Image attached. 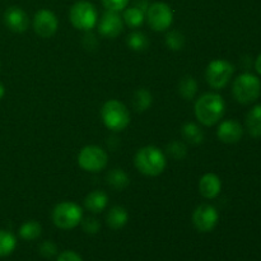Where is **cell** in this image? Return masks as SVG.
Listing matches in <instances>:
<instances>
[{"label": "cell", "mask_w": 261, "mask_h": 261, "mask_svg": "<svg viewBox=\"0 0 261 261\" xmlns=\"http://www.w3.org/2000/svg\"><path fill=\"white\" fill-rule=\"evenodd\" d=\"M195 117L204 126L218 124L226 112V102L218 93L208 92L199 97L194 106Z\"/></svg>", "instance_id": "1"}, {"label": "cell", "mask_w": 261, "mask_h": 261, "mask_svg": "<svg viewBox=\"0 0 261 261\" xmlns=\"http://www.w3.org/2000/svg\"><path fill=\"white\" fill-rule=\"evenodd\" d=\"M134 165L140 173L149 177H155L163 173L167 160L160 148L154 145H147L140 148L134 157Z\"/></svg>", "instance_id": "2"}, {"label": "cell", "mask_w": 261, "mask_h": 261, "mask_svg": "<svg viewBox=\"0 0 261 261\" xmlns=\"http://www.w3.org/2000/svg\"><path fill=\"white\" fill-rule=\"evenodd\" d=\"M101 119L105 126L114 133H120L130 124V112L122 102L109 99L101 109Z\"/></svg>", "instance_id": "3"}, {"label": "cell", "mask_w": 261, "mask_h": 261, "mask_svg": "<svg viewBox=\"0 0 261 261\" xmlns=\"http://www.w3.org/2000/svg\"><path fill=\"white\" fill-rule=\"evenodd\" d=\"M69 20L75 30L89 32L98 23L97 8L88 0H79L69 10Z\"/></svg>", "instance_id": "4"}, {"label": "cell", "mask_w": 261, "mask_h": 261, "mask_svg": "<svg viewBox=\"0 0 261 261\" xmlns=\"http://www.w3.org/2000/svg\"><path fill=\"white\" fill-rule=\"evenodd\" d=\"M232 93L239 103L250 105L256 101L261 93V82L251 73H244L233 82Z\"/></svg>", "instance_id": "5"}, {"label": "cell", "mask_w": 261, "mask_h": 261, "mask_svg": "<svg viewBox=\"0 0 261 261\" xmlns=\"http://www.w3.org/2000/svg\"><path fill=\"white\" fill-rule=\"evenodd\" d=\"M54 224L60 229H73L83 219V209L74 201H61L56 204L51 214Z\"/></svg>", "instance_id": "6"}, {"label": "cell", "mask_w": 261, "mask_h": 261, "mask_svg": "<svg viewBox=\"0 0 261 261\" xmlns=\"http://www.w3.org/2000/svg\"><path fill=\"white\" fill-rule=\"evenodd\" d=\"M107 162H109V155L106 150L98 145H87L79 150L78 165L87 172H99L106 167Z\"/></svg>", "instance_id": "7"}, {"label": "cell", "mask_w": 261, "mask_h": 261, "mask_svg": "<svg viewBox=\"0 0 261 261\" xmlns=\"http://www.w3.org/2000/svg\"><path fill=\"white\" fill-rule=\"evenodd\" d=\"M234 73V66L223 59H216L206 66L205 79L214 89H222L229 83Z\"/></svg>", "instance_id": "8"}, {"label": "cell", "mask_w": 261, "mask_h": 261, "mask_svg": "<svg viewBox=\"0 0 261 261\" xmlns=\"http://www.w3.org/2000/svg\"><path fill=\"white\" fill-rule=\"evenodd\" d=\"M145 19L155 32H165L173 23V10L163 2H155L148 7Z\"/></svg>", "instance_id": "9"}, {"label": "cell", "mask_w": 261, "mask_h": 261, "mask_svg": "<svg viewBox=\"0 0 261 261\" xmlns=\"http://www.w3.org/2000/svg\"><path fill=\"white\" fill-rule=\"evenodd\" d=\"M191 221H193L194 227L199 232L208 233V232L213 231L218 224L219 213L211 204H201L193 212Z\"/></svg>", "instance_id": "10"}, {"label": "cell", "mask_w": 261, "mask_h": 261, "mask_svg": "<svg viewBox=\"0 0 261 261\" xmlns=\"http://www.w3.org/2000/svg\"><path fill=\"white\" fill-rule=\"evenodd\" d=\"M59 28V19L50 9H40L33 17V30L41 38H48L56 33Z\"/></svg>", "instance_id": "11"}, {"label": "cell", "mask_w": 261, "mask_h": 261, "mask_svg": "<svg viewBox=\"0 0 261 261\" xmlns=\"http://www.w3.org/2000/svg\"><path fill=\"white\" fill-rule=\"evenodd\" d=\"M97 25H98L99 35L107 38H116L124 31L122 17L119 12H112V10H106L99 18Z\"/></svg>", "instance_id": "12"}, {"label": "cell", "mask_w": 261, "mask_h": 261, "mask_svg": "<svg viewBox=\"0 0 261 261\" xmlns=\"http://www.w3.org/2000/svg\"><path fill=\"white\" fill-rule=\"evenodd\" d=\"M4 23L12 32L23 33L28 30L30 18L19 7H10L4 13Z\"/></svg>", "instance_id": "13"}, {"label": "cell", "mask_w": 261, "mask_h": 261, "mask_svg": "<svg viewBox=\"0 0 261 261\" xmlns=\"http://www.w3.org/2000/svg\"><path fill=\"white\" fill-rule=\"evenodd\" d=\"M242 135H244L242 125L236 120H224L219 124L217 130L218 139L226 144H236L241 140Z\"/></svg>", "instance_id": "14"}, {"label": "cell", "mask_w": 261, "mask_h": 261, "mask_svg": "<svg viewBox=\"0 0 261 261\" xmlns=\"http://www.w3.org/2000/svg\"><path fill=\"white\" fill-rule=\"evenodd\" d=\"M222 181L216 173L208 172L199 180V193L205 199H214L221 194Z\"/></svg>", "instance_id": "15"}, {"label": "cell", "mask_w": 261, "mask_h": 261, "mask_svg": "<svg viewBox=\"0 0 261 261\" xmlns=\"http://www.w3.org/2000/svg\"><path fill=\"white\" fill-rule=\"evenodd\" d=\"M109 204V195L103 190H93L84 199V206L93 214H99Z\"/></svg>", "instance_id": "16"}, {"label": "cell", "mask_w": 261, "mask_h": 261, "mask_svg": "<svg viewBox=\"0 0 261 261\" xmlns=\"http://www.w3.org/2000/svg\"><path fill=\"white\" fill-rule=\"evenodd\" d=\"M129 221V213L126 209L121 205H115L107 212L106 223L110 228L120 229L124 226H126Z\"/></svg>", "instance_id": "17"}, {"label": "cell", "mask_w": 261, "mask_h": 261, "mask_svg": "<svg viewBox=\"0 0 261 261\" xmlns=\"http://www.w3.org/2000/svg\"><path fill=\"white\" fill-rule=\"evenodd\" d=\"M122 12H124L122 13V20H124V24H126L127 27L139 28L144 23L145 12L143 9H140L139 7H137V5L125 8Z\"/></svg>", "instance_id": "18"}, {"label": "cell", "mask_w": 261, "mask_h": 261, "mask_svg": "<svg viewBox=\"0 0 261 261\" xmlns=\"http://www.w3.org/2000/svg\"><path fill=\"white\" fill-rule=\"evenodd\" d=\"M246 127L251 137H261V105H256L249 111L246 116Z\"/></svg>", "instance_id": "19"}, {"label": "cell", "mask_w": 261, "mask_h": 261, "mask_svg": "<svg viewBox=\"0 0 261 261\" xmlns=\"http://www.w3.org/2000/svg\"><path fill=\"white\" fill-rule=\"evenodd\" d=\"M181 134L184 140L193 145L201 144L204 142V132L195 122H186L181 129Z\"/></svg>", "instance_id": "20"}, {"label": "cell", "mask_w": 261, "mask_h": 261, "mask_svg": "<svg viewBox=\"0 0 261 261\" xmlns=\"http://www.w3.org/2000/svg\"><path fill=\"white\" fill-rule=\"evenodd\" d=\"M133 109L137 112H144L152 106L153 96L147 88H139L133 94Z\"/></svg>", "instance_id": "21"}, {"label": "cell", "mask_w": 261, "mask_h": 261, "mask_svg": "<svg viewBox=\"0 0 261 261\" xmlns=\"http://www.w3.org/2000/svg\"><path fill=\"white\" fill-rule=\"evenodd\" d=\"M106 181L115 190H124L130 184V178L127 173L121 168H114L106 176Z\"/></svg>", "instance_id": "22"}, {"label": "cell", "mask_w": 261, "mask_h": 261, "mask_svg": "<svg viewBox=\"0 0 261 261\" xmlns=\"http://www.w3.org/2000/svg\"><path fill=\"white\" fill-rule=\"evenodd\" d=\"M178 93L186 101L194 99L195 94L198 93V82L194 76L186 75L178 83Z\"/></svg>", "instance_id": "23"}, {"label": "cell", "mask_w": 261, "mask_h": 261, "mask_svg": "<svg viewBox=\"0 0 261 261\" xmlns=\"http://www.w3.org/2000/svg\"><path fill=\"white\" fill-rule=\"evenodd\" d=\"M126 45L130 50L140 53V51L147 50L149 46V40L145 33L140 32V31H134L126 37Z\"/></svg>", "instance_id": "24"}, {"label": "cell", "mask_w": 261, "mask_h": 261, "mask_svg": "<svg viewBox=\"0 0 261 261\" xmlns=\"http://www.w3.org/2000/svg\"><path fill=\"white\" fill-rule=\"evenodd\" d=\"M42 233V227L37 221H27L20 226L19 236L25 241H33Z\"/></svg>", "instance_id": "25"}, {"label": "cell", "mask_w": 261, "mask_h": 261, "mask_svg": "<svg viewBox=\"0 0 261 261\" xmlns=\"http://www.w3.org/2000/svg\"><path fill=\"white\" fill-rule=\"evenodd\" d=\"M15 246H17V240H15L14 234L0 229V257L12 254Z\"/></svg>", "instance_id": "26"}, {"label": "cell", "mask_w": 261, "mask_h": 261, "mask_svg": "<svg viewBox=\"0 0 261 261\" xmlns=\"http://www.w3.org/2000/svg\"><path fill=\"white\" fill-rule=\"evenodd\" d=\"M185 36L177 30L170 31L166 36V46L171 51H181L185 47Z\"/></svg>", "instance_id": "27"}, {"label": "cell", "mask_w": 261, "mask_h": 261, "mask_svg": "<svg viewBox=\"0 0 261 261\" xmlns=\"http://www.w3.org/2000/svg\"><path fill=\"white\" fill-rule=\"evenodd\" d=\"M167 153L170 157H172L173 160L181 161L186 157L188 154V147L184 142L180 140H173L170 144L167 145Z\"/></svg>", "instance_id": "28"}, {"label": "cell", "mask_w": 261, "mask_h": 261, "mask_svg": "<svg viewBox=\"0 0 261 261\" xmlns=\"http://www.w3.org/2000/svg\"><path fill=\"white\" fill-rule=\"evenodd\" d=\"M81 224L83 231L88 234H96L101 229V223L94 217H88V218L82 219Z\"/></svg>", "instance_id": "29"}, {"label": "cell", "mask_w": 261, "mask_h": 261, "mask_svg": "<svg viewBox=\"0 0 261 261\" xmlns=\"http://www.w3.org/2000/svg\"><path fill=\"white\" fill-rule=\"evenodd\" d=\"M38 252H40L41 256L46 257V259H50V257H54L58 254V246L53 241H43L38 246Z\"/></svg>", "instance_id": "30"}, {"label": "cell", "mask_w": 261, "mask_h": 261, "mask_svg": "<svg viewBox=\"0 0 261 261\" xmlns=\"http://www.w3.org/2000/svg\"><path fill=\"white\" fill-rule=\"evenodd\" d=\"M102 5L106 8V10L112 12H122L125 8L129 5V0H101Z\"/></svg>", "instance_id": "31"}, {"label": "cell", "mask_w": 261, "mask_h": 261, "mask_svg": "<svg viewBox=\"0 0 261 261\" xmlns=\"http://www.w3.org/2000/svg\"><path fill=\"white\" fill-rule=\"evenodd\" d=\"M97 46H98V41H97L96 36L91 33V31L86 32L83 37V47L86 50H94V48H97Z\"/></svg>", "instance_id": "32"}, {"label": "cell", "mask_w": 261, "mask_h": 261, "mask_svg": "<svg viewBox=\"0 0 261 261\" xmlns=\"http://www.w3.org/2000/svg\"><path fill=\"white\" fill-rule=\"evenodd\" d=\"M56 261H83L81 255H78L74 251H63L58 256Z\"/></svg>", "instance_id": "33"}, {"label": "cell", "mask_w": 261, "mask_h": 261, "mask_svg": "<svg viewBox=\"0 0 261 261\" xmlns=\"http://www.w3.org/2000/svg\"><path fill=\"white\" fill-rule=\"evenodd\" d=\"M255 69H256L257 73L261 74V54L259 56H257L256 61H255Z\"/></svg>", "instance_id": "34"}, {"label": "cell", "mask_w": 261, "mask_h": 261, "mask_svg": "<svg viewBox=\"0 0 261 261\" xmlns=\"http://www.w3.org/2000/svg\"><path fill=\"white\" fill-rule=\"evenodd\" d=\"M4 94H5V88H4V86H3V84L0 83V99H2L3 97H4Z\"/></svg>", "instance_id": "35"}]
</instances>
